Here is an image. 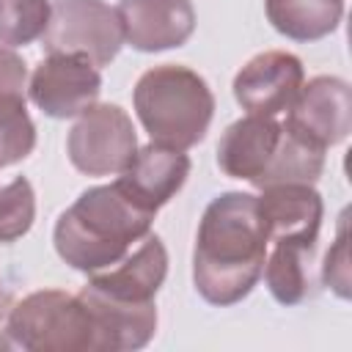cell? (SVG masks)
I'll list each match as a JSON object with an SVG mask.
<instances>
[{
    "label": "cell",
    "mask_w": 352,
    "mask_h": 352,
    "mask_svg": "<svg viewBox=\"0 0 352 352\" xmlns=\"http://www.w3.org/2000/svg\"><path fill=\"white\" fill-rule=\"evenodd\" d=\"M278 138H280V124L272 116L248 113L245 118L234 121L226 129L217 146V165L223 168V173L234 179L256 182L264 173L278 146Z\"/></svg>",
    "instance_id": "cell-14"
},
{
    "label": "cell",
    "mask_w": 352,
    "mask_h": 352,
    "mask_svg": "<svg viewBox=\"0 0 352 352\" xmlns=\"http://www.w3.org/2000/svg\"><path fill=\"white\" fill-rule=\"evenodd\" d=\"M187 173H190V160L182 148L148 143L146 148L135 151L132 162L118 173L116 187L135 206L157 214V209L182 190Z\"/></svg>",
    "instance_id": "cell-10"
},
{
    "label": "cell",
    "mask_w": 352,
    "mask_h": 352,
    "mask_svg": "<svg viewBox=\"0 0 352 352\" xmlns=\"http://www.w3.org/2000/svg\"><path fill=\"white\" fill-rule=\"evenodd\" d=\"M324 280L330 283V289L338 297H349V253H346V223L344 220L338 228V239H336L333 250L327 253Z\"/></svg>",
    "instance_id": "cell-22"
},
{
    "label": "cell",
    "mask_w": 352,
    "mask_h": 352,
    "mask_svg": "<svg viewBox=\"0 0 352 352\" xmlns=\"http://www.w3.org/2000/svg\"><path fill=\"white\" fill-rule=\"evenodd\" d=\"M267 245L256 195L226 192L214 198L201 217L192 258V278L201 297L212 305L239 302L261 278Z\"/></svg>",
    "instance_id": "cell-1"
},
{
    "label": "cell",
    "mask_w": 352,
    "mask_h": 352,
    "mask_svg": "<svg viewBox=\"0 0 352 352\" xmlns=\"http://www.w3.org/2000/svg\"><path fill=\"white\" fill-rule=\"evenodd\" d=\"M47 52L80 55L94 66H107L124 41L116 8L102 0H55L44 30Z\"/></svg>",
    "instance_id": "cell-5"
},
{
    "label": "cell",
    "mask_w": 352,
    "mask_h": 352,
    "mask_svg": "<svg viewBox=\"0 0 352 352\" xmlns=\"http://www.w3.org/2000/svg\"><path fill=\"white\" fill-rule=\"evenodd\" d=\"M168 272V253L157 236H143L132 256H124L113 267L91 272L88 283L118 300H154Z\"/></svg>",
    "instance_id": "cell-15"
},
{
    "label": "cell",
    "mask_w": 352,
    "mask_h": 352,
    "mask_svg": "<svg viewBox=\"0 0 352 352\" xmlns=\"http://www.w3.org/2000/svg\"><path fill=\"white\" fill-rule=\"evenodd\" d=\"M154 214L135 206L118 187L85 190L55 226L58 256L82 272H99L121 261L151 228Z\"/></svg>",
    "instance_id": "cell-2"
},
{
    "label": "cell",
    "mask_w": 352,
    "mask_h": 352,
    "mask_svg": "<svg viewBox=\"0 0 352 352\" xmlns=\"http://www.w3.org/2000/svg\"><path fill=\"white\" fill-rule=\"evenodd\" d=\"M36 214L33 187L28 179H14L0 190V242L19 239L30 226Z\"/></svg>",
    "instance_id": "cell-21"
},
{
    "label": "cell",
    "mask_w": 352,
    "mask_h": 352,
    "mask_svg": "<svg viewBox=\"0 0 352 352\" xmlns=\"http://www.w3.org/2000/svg\"><path fill=\"white\" fill-rule=\"evenodd\" d=\"M94 322L99 352L102 349H138L148 344L157 330V308L154 300H118L110 297L91 283H85L77 294Z\"/></svg>",
    "instance_id": "cell-11"
},
{
    "label": "cell",
    "mask_w": 352,
    "mask_h": 352,
    "mask_svg": "<svg viewBox=\"0 0 352 352\" xmlns=\"http://www.w3.org/2000/svg\"><path fill=\"white\" fill-rule=\"evenodd\" d=\"M292 132L327 148L349 135L352 126V94L338 77H316L302 85L289 104L286 124Z\"/></svg>",
    "instance_id": "cell-8"
},
{
    "label": "cell",
    "mask_w": 352,
    "mask_h": 352,
    "mask_svg": "<svg viewBox=\"0 0 352 352\" xmlns=\"http://www.w3.org/2000/svg\"><path fill=\"white\" fill-rule=\"evenodd\" d=\"M30 99L52 118H72L94 107L102 77L94 63L80 55L50 52L30 77Z\"/></svg>",
    "instance_id": "cell-7"
},
{
    "label": "cell",
    "mask_w": 352,
    "mask_h": 352,
    "mask_svg": "<svg viewBox=\"0 0 352 352\" xmlns=\"http://www.w3.org/2000/svg\"><path fill=\"white\" fill-rule=\"evenodd\" d=\"M270 242L314 245L322 223V198L311 184H272L258 195Z\"/></svg>",
    "instance_id": "cell-13"
},
{
    "label": "cell",
    "mask_w": 352,
    "mask_h": 352,
    "mask_svg": "<svg viewBox=\"0 0 352 352\" xmlns=\"http://www.w3.org/2000/svg\"><path fill=\"white\" fill-rule=\"evenodd\" d=\"M135 110L154 143L184 151L206 135L214 99L195 72L184 66H157L138 80Z\"/></svg>",
    "instance_id": "cell-3"
},
{
    "label": "cell",
    "mask_w": 352,
    "mask_h": 352,
    "mask_svg": "<svg viewBox=\"0 0 352 352\" xmlns=\"http://www.w3.org/2000/svg\"><path fill=\"white\" fill-rule=\"evenodd\" d=\"M66 148L77 170L88 176H110L132 162L138 138L129 116L118 104H94L80 113Z\"/></svg>",
    "instance_id": "cell-6"
},
{
    "label": "cell",
    "mask_w": 352,
    "mask_h": 352,
    "mask_svg": "<svg viewBox=\"0 0 352 352\" xmlns=\"http://www.w3.org/2000/svg\"><path fill=\"white\" fill-rule=\"evenodd\" d=\"M14 344L30 352H91L99 349L94 322L82 300L58 289L28 294L6 322Z\"/></svg>",
    "instance_id": "cell-4"
},
{
    "label": "cell",
    "mask_w": 352,
    "mask_h": 352,
    "mask_svg": "<svg viewBox=\"0 0 352 352\" xmlns=\"http://www.w3.org/2000/svg\"><path fill=\"white\" fill-rule=\"evenodd\" d=\"M324 165V148L311 143L308 138L292 132L289 126H280L278 146L264 168V173L253 182L256 187H272V184H314Z\"/></svg>",
    "instance_id": "cell-16"
},
{
    "label": "cell",
    "mask_w": 352,
    "mask_h": 352,
    "mask_svg": "<svg viewBox=\"0 0 352 352\" xmlns=\"http://www.w3.org/2000/svg\"><path fill=\"white\" fill-rule=\"evenodd\" d=\"M50 8L47 0H0V44L19 47L44 36Z\"/></svg>",
    "instance_id": "cell-20"
},
{
    "label": "cell",
    "mask_w": 352,
    "mask_h": 352,
    "mask_svg": "<svg viewBox=\"0 0 352 352\" xmlns=\"http://www.w3.org/2000/svg\"><path fill=\"white\" fill-rule=\"evenodd\" d=\"M36 146V126L25 110V94H0V168L25 160Z\"/></svg>",
    "instance_id": "cell-19"
},
{
    "label": "cell",
    "mask_w": 352,
    "mask_h": 352,
    "mask_svg": "<svg viewBox=\"0 0 352 352\" xmlns=\"http://www.w3.org/2000/svg\"><path fill=\"white\" fill-rule=\"evenodd\" d=\"M272 28L297 41H314L336 30L344 0H264Z\"/></svg>",
    "instance_id": "cell-17"
},
{
    "label": "cell",
    "mask_w": 352,
    "mask_h": 352,
    "mask_svg": "<svg viewBox=\"0 0 352 352\" xmlns=\"http://www.w3.org/2000/svg\"><path fill=\"white\" fill-rule=\"evenodd\" d=\"M116 14L124 41L143 52L179 47L195 28V11L190 0H121Z\"/></svg>",
    "instance_id": "cell-12"
},
{
    "label": "cell",
    "mask_w": 352,
    "mask_h": 352,
    "mask_svg": "<svg viewBox=\"0 0 352 352\" xmlns=\"http://www.w3.org/2000/svg\"><path fill=\"white\" fill-rule=\"evenodd\" d=\"M272 253L264 258V280L272 297L283 305L305 300L311 289V250L314 245L302 242H272Z\"/></svg>",
    "instance_id": "cell-18"
},
{
    "label": "cell",
    "mask_w": 352,
    "mask_h": 352,
    "mask_svg": "<svg viewBox=\"0 0 352 352\" xmlns=\"http://www.w3.org/2000/svg\"><path fill=\"white\" fill-rule=\"evenodd\" d=\"M0 302H3V289H0Z\"/></svg>",
    "instance_id": "cell-23"
},
{
    "label": "cell",
    "mask_w": 352,
    "mask_h": 352,
    "mask_svg": "<svg viewBox=\"0 0 352 352\" xmlns=\"http://www.w3.org/2000/svg\"><path fill=\"white\" fill-rule=\"evenodd\" d=\"M302 88V63L289 52H261L234 77L236 102L253 116L286 113Z\"/></svg>",
    "instance_id": "cell-9"
}]
</instances>
